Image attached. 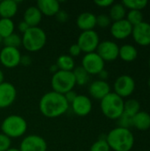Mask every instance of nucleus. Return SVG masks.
I'll return each mask as SVG.
<instances>
[{
  "instance_id": "31",
  "label": "nucleus",
  "mask_w": 150,
  "mask_h": 151,
  "mask_svg": "<svg viewBox=\"0 0 150 151\" xmlns=\"http://www.w3.org/2000/svg\"><path fill=\"white\" fill-rule=\"evenodd\" d=\"M3 42L5 47H11V48L18 49L22 44V39L18 34L13 33L8 37L3 39Z\"/></svg>"
},
{
  "instance_id": "16",
  "label": "nucleus",
  "mask_w": 150,
  "mask_h": 151,
  "mask_svg": "<svg viewBox=\"0 0 150 151\" xmlns=\"http://www.w3.org/2000/svg\"><path fill=\"white\" fill-rule=\"evenodd\" d=\"M71 105L73 112L80 117H85L88 115L93 107L91 99L85 95H78Z\"/></svg>"
},
{
  "instance_id": "4",
  "label": "nucleus",
  "mask_w": 150,
  "mask_h": 151,
  "mask_svg": "<svg viewBox=\"0 0 150 151\" xmlns=\"http://www.w3.org/2000/svg\"><path fill=\"white\" fill-rule=\"evenodd\" d=\"M27 129L26 119L19 115H10L6 117L2 124L1 130L4 134L11 138H19L25 134Z\"/></svg>"
},
{
  "instance_id": "19",
  "label": "nucleus",
  "mask_w": 150,
  "mask_h": 151,
  "mask_svg": "<svg viewBox=\"0 0 150 151\" xmlns=\"http://www.w3.org/2000/svg\"><path fill=\"white\" fill-rule=\"evenodd\" d=\"M37 8L42 15L56 16L60 11V4L57 0H38Z\"/></svg>"
},
{
  "instance_id": "10",
  "label": "nucleus",
  "mask_w": 150,
  "mask_h": 151,
  "mask_svg": "<svg viewBox=\"0 0 150 151\" xmlns=\"http://www.w3.org/2000/svg\"><path fill=\"white\" fill-rule=\"evenodd\" d=\"M95 52L105 61H114L118 58L119 46L112 41H103L100 42Z\"/></svg>"
},
{
  "instance_id": "37",
  "label": "nucleus",
  "mask_w": 150,
  "mask_h": 151,
  "mask_svg": "<svg viewBox=\"0 0 150 151\" xmlns=\"http://www.w3.org/2000/svg\"><path fill=\"white\" fill-rule=\"evenodd\" d=\"M56 18L57 19V21L61 22V23H64V22H66L69 19V16H68V13L65 11H59L57 14H56Z\"/></svg>"
},
{
  "instance_id": "33",
  "label": "nucleus",
  "mask_w": 150,
  "mask_h": 151,
  "mask_svg": "<svg viewBox=\"0 0 150 151\" xmlns=\"http://www.w3.org/2000/svg\"><path fill=\"white\" fill-rule=\"evenodd\" d=\"M133 117L123 112V114L117 119L118 127L126 128V129H130L133 127Z\"/></svg>"
},
{
  "instance_id": "36",
  "label": "nucleus",
  "mask_w": 150,
  "mask_h": 151,
  "mask_svg": "<svg viewBox=\"0 0 150 151\" xmlns=\"http://www.w3.org/2000/svg\"><path fill=\"white\" fill-rule=\"evenodd\" d=\"M81 52H82V51H81L80 48L79 47V45H78L77 43L71 45L70 48H69V56H71L72 58L78 57Z\"/></svg>"
},
{
  "instance_id": "12",
  "label": "nucleus",
  "mask_w": 150,
  "mask_h": 151,
  "mask_svg": "<svg viewBox=\"0 0 150 151\" xmlns=\"http://www.w3.org/2000/svg\"><path fill=\"white\" fill-rule=\"evenodd\" d=\"M47 148L46 141L37 134L26 136L19 145L20 151H47Z\"/></svg>"
},
{
  "instance_id": "45",
  "label": "nucleus",
  "mask_w": 150,
  "mask_h": 151,
  "mask_svg": "<svg viewBox=\"0 0 150 151\" xmlns=\"http://www.w3.org/2000/svg\"><path fill=\"white\" fill-rule=\"evenodd\" d=\"M148 84H149V87L150 88V78L149 79V81H148Z\"/></svg>"
},
{
  "instance_id": "39",
  "label": "nucleus",
  "mask_w": 150,
  "mask_h": 151,
  "mask_svg": "<svg viewBox=\"0 0 150 151\" xmlns=\"http://www.w3.org/2000/svg\"><path fill=\"white\" fill-rule=\"evenodd\" d=\"M64 96H65V100L67 101V103H68L69 104H71L75 100V98L77 97L78 95H77V93H76L74 90H71V91L65 93Z\"/></svg>"
},
{
  "instance_id": "40",
  "label": "nucleus",
  "mask_w": 150,
  "mask_h": 151,
  "mask_svg": "<svg viewBox=\"0 0 150 151\" xmlns=\"http://www.w3.org/2000/svg\"><path fill=\"white\" fill-rule=\"evenodd\" d=\"M29 28H30V27H29L24 20H21V21L19 23V25H18V29H19V31L20 33H22V34H25Z\"/></svg>"
},
{
  "instance_id": "41",
  "label": "nucleus",
  "mask_w": 150,
  "mask_h": 151,
  "mask_svg": "<svg viewBox=\"0 0 150 151\" xmlns=\"http://www.w3.org/2000/svg\"><path fill=\"white\" fill-rule=\"evenodd\" d=\"M20 64H23L25 65H28L31 64V59L28 56H22L21 57V60H20Z\"/></svg>"
},
{
  "instance_id": "5",
  "label": "nucleus",
  "mask_w": 150,
  "mask_h": 151,
  "mask_svg": "<svg viewBox=\"0 0 150 151\" xmlns=\"http://www.w3.org/2000/svg\"><path fill=\"white\" fill-rule=\"evenodd\" d=\"M22 45L29 52H36L42 50L47 42L46 33L39 27H30L22 35Z\"/></svg>"
},
{
  "instance_id": "13",
  "label": "nucleus",
  "mask_w": 150,
  "mask_h": 151,
  "mask_svg": "<svg viewBox=\"0 0 150 151\" xmlns=\"http://www.w3.org/2000/svg\"><path fill=\"white\" fill-rule=\"evenodd\" d=\"M132 35L135 42L141 46L150 45V24L142 21L133 27Z\"/></svg>"
},
{
  "instance_id": "18",
  "label": "nucleus",
  "mask_w": 150,
  "mask_h": 151,
  "mask_svg": "<svg viewBox=\"0 0 150 151\" xmlns=\"http://www.w3.org/2000/svg\"><path fill=\"white\" fill-rule=\"evenodd\" d=\"M76 24L82 31L94 30L95 27L96 26V16L92 12H84L78 16Z\"/></svg>"
},
{
  "instance_id": "34",
  "label": "nucleus",
  "mask_w": 150,
  "mask_h": 151,
  "mask_svg": "<svg viewBox=\"0 0 150 151\" xmlns=\"http://www.w3.org/2000/svg\"><path fill=\"white\" fill-rule=\"evenodd\" d=\"M111 23V18L106 14H100L96 16V25L102 28H105L109 27Z\"/></svg>"
},
{
  "instance_id": "32",
  "label": "nucleus",
  "mask_w": 150,
  "mask_h": 151,
  "mask_svg": "<svg viewBox=\"0 0 150 151\" xmlns=\"http://www.w3.org/2000/svg\"><path fill=\"white\" fill-rule=\"evenodd\" d=\"M89 151H111L110 146L106 142V136L104 138H100L95 142L90 147Z\"/></svg>"
},
{
  "instance_id": "30",
  "label": "nucleus",
  "mask_w": 150,
  "mask_h": 151,
  "mask_svg": "<svg viewBox=\"0 0 150 151\" xmlns=\"http://www.w3.org/2000/svg\"><path fill=\"white\" fill-rule=\"evenodd\" d=\"M133 27L139 25L143 21V14L141 11H137V10H131L128 12L126 14V19Z\"/></svg>"
},
{
  "instance_id": "8",
  "label": "nucleus",
  "mask_w": 150,
  "mask_h": 151,
  "mask_svg": "<svg viewBox=\"0 0 150 151\" xmlns=\"http://www.w3.org/2000/svg\"><path fill=\"white\" fill-rule=\"evenodd\" d=\"M81 67L90 75H98L104 69V61L95 51L87 53L81 60Z\"/></svg>"
},
{
  "instance_id": "21",
  "label": "nucleus",
  "mask_w": 150,
  "mask_h": 151,
  "mask_svg": "<svg viewBox=\"0 0 150 151\" xmlns=\"http://www.w3.org/2000/svg\"><path fill=\"white\" fill-rule=\"evenodd\" d=\"M18 12V3L14 0H4L0 2L1 19H11Z\"/></svg>"
},
{
  "instance_id": "17",
  "label": "nucleus",
  "mask_w": 150,
  "mask_h": 151,
  "mask_svg": "<svg viewBox=\"0 0 150 151\" xmlns=\"http://www.w3.org/2000/svg\"><path fill=\"white\" fill-rule=\"evenodd\" d=\"M88 92L93 98L101 101L103 98H104L107 95L111 93V87L107 81L97 80L93 81L89 85Z\"/></svg>"
},
{
  "instance_id": "26",
  "label": "nucleus",
  "mask_w": 150,
  "mask_h": 151,
  "mask_svg": "<svg viewBox=\"0 0 150 151\" xmlns=\"http://www.w3.org/2000/svg\"><path fill=\"white\" fill-rule=\"evenodd\" d=\"M14 23L11 19H0V36L4 39L14 33Z\"/></svg>"
},
{
  "instance_id": "6",
  "label": "nucleus",
  "mask_w": 150,
  "mask_h": 151,
  "mask_svg": "<svg viewBox=\"0 0 150 151\" xmlns=\"http://www.w3.org/2000/svg\"><path fill=\"white\" fill-rule=\"evenodd\" d=\"M51 87L53 91L65 95V93L73 90L76 85L75 78L72 72L57 71L51 78Z\"/></svg>"
},
{
  "instance_id": "2",
  "label": "nucleus",
  "mask_w": 150,
  "mask_h": 151,
  "mask_svg": "<svg viewBox=\"0 0 150 151\" xmlns=\"http://www.w3.org/2000/svg\"><path fill=\"white\" fill-rule=\"evenodd\" d=\"M110 149L114 151H131L134 145V136L130 129L115 127L106 135Z\"/></svg>"
},
{
  "instance_id": "25",
  "label": "nucleus",
  "mask_w": 150,
  "mask_h": 151,
  "mask_svg": "<svg viewBox=\"0 0 150 151\" xmlns=\"http://www.w3.org/2000/svg\"><path fill=\"white\" fill-rule=\"evenodd\" d=\"M126 15V9L122 4V3H116L111 6L109 17L114 22L124 19Z\"/></svg>"
},
{
  "instance_id": "27",
  "label": "nucleus",
  "mask_w": 150,
  "mask_h": 151,
  "mask_svg": "<svg viewBox=\"0 0 150 151\" xmlns=\"http://www.w3.org/2000/svg\"><path fill=\"white\" fill-rule=\"evenodd\" d=\"M72 73L75 78L76 84L79 86H84L88 82L89 80V74L83 69V67L79 66L73 69Z\"/></svg>"
},
{
  "instance_id": "20",
  "label": "nucleus",
  "mask_w": 150,
  "mask_h": 151,
  "mask_svg": "<svg viewBox=\"0 0 150 151\" xmlns=\"http://www.w3.org/2000/svg\"><path fill=\"white\" fill-rule=\"evenodd\" d=\"M42 14L40 12V10L37 8V6H30L27 8L24 12L23 20L30 27H38V25L42 21Z\"/></svg>"
},
{
  "instance_id": "35",
  "label": "nucleus",
  "mask_w": 150,
  "mask_h": 151,
  "mask_svg": "<svg viewBox=\"0 0 150 151\" xmlns=\"http://www.w3.org/2000/svg\"><path fill=\"white\" fill-rule=\"evenodd\" d=\"M11 139L3 133L0 134V151H6L11 148Z\"/></svg>"
},
{
  "instance_id": "44",
  "label": "nucleus",
  "mask_w": 150,
  "mask_h": 151,
  "mask_svg": "<svg viewBox=\"0 0 150 151\" xmlns=\"http://www.w3.org/2000/svg\"><path fill=\"white\" fill-rule=\"evenodd\" d=\"M6 151H20V150H19V149H16V148H10V149H8Z\"/></svg>"
},
{
  "instance_id": "24",
  "label": "nucleus",
  "mask_w": 150,
  "mask_h": 151,
  "mask_svg": "<svg viewBox=\"0 0 150 151\" xmlns=\"http://www.w3.org/2000/svg\"><path fill=\"white\" fill-rule=\"evenodd\" d=\"M56 65L58 70L72 72L75 66V62L73 58L69 55H61L57 59Z\"/></svg>"
},
{
  "instance_id": "43",
  "label": "nucleus",
  "mask_w": 150,
  "mask_h": 151,
  "mask_svg": "<svg viewBox=\"0 0 150 151\" xmlns=\"http://www.w3.org/2000/svg\"><path fill=\"white\" fill-rule=\"evenodd\" d=\"M4 73H3V71L0 69V84H2L4 81Z\"/></svg>"
},
{
  "instance_id": "42",
  "label": "nucleus",
  "mask_w": 150,
  "mask_h": 151,
  "mask_svg": "<svg viewBox=\"0 0 150 151\" xmlns=\"http://www.w3.org/2000/svg\"><path fill=\"white\" fill-rule=\"evenodd\" d=\"M98 76L100 77V80L105 81V80L108 78V76H109V73H108L105 69H103L102 72H100V73L98 74Z\"/></svg>"
},
{
  "instance_id": "29",
  "label": "nucleus",
  "mask_w": 150,
  "mask_h": 151,
  "mask_svg": "<svg viewBox=\"0 0 150 151\" xmlns=\"http://www.w3.org/2000/svg\"><path fill=\"white\" fill-rule=\"evenodd\" d=\"M122 4L126 7V9L137 10L141 11L148 5L147 0H124L122 1Z\"/></svg>"
},
{
  "instance_id": "11",
  "label": "nucleus",
  "mask_w": 150,
  "mask_h": 151,
  "mask_svg": "<svg viewBox=\"0 0 150 151\" xmlns=\"http://www.w3.org/2000/svg\"><path fill=\"white\" fill-rule=\"evenodd\" d=\"M21 54L16 48L4 47L0 50V62L6 68H14L20 64Z\"/></svg>"
},
{
  "instance_id": "1",
  "label": "nucleus",
  "mask_w": 150,
  "mask_h": 151,
  "mask_svg": "<svg viewBox=\"0 0 150 151\" xmlns=\"http://www.w3.org/2000/svg\"><path fill=\"white\" fill-rule=\"evenodd\" d=\"M69 104L65 98V96L55 91L45 93L40 99L39 109L41 113L50 119H54L65 114L68 108Z\"/></svg>"
},
{
  "instance_id": "3",
  "label": "nucleus",
  "mask_w": 150,
  "mask_h": 151,
  "mask_svg": "<svg viewBox=\"0 0 150 151\" xmlns=\"http://www.w3.org/2000/svg\"><path fill=\"white\" fill-rule=\"evenodd\" d=\"M100 105L102 112L106 118L117 120L124 112L125 101L114 92H111L101 100Z\"/></svg>"
},
{
  "instance_id": "15",
  "label": "nucleus",
  "mask_w": 150,
  "mask_h": 151,
  "mask_svg": "<svg viewBox=\"0 0 150 151\" xmlns=\"http://www.w3.org/2000/svg\"><path fill=\"white\" fill-rule=\"evenodd\" d=\"M133 26L126 19L115 21L111 26V35L118 40H124L128 38L133 32Z\"/></svg>"
},
{
  "instance_id": "7",
  "label": "nucleus",
  "mask_w": 150,
  "mask_h": 151,
  "mask_svg": "<svg viewBox=\"0 0 150 151\" xmlns=\"http://www.w3.org/2000/svg\"><path fill=\"white\" fill-rule=\"evenodd\" d=\"M100 43V38L95 30L82 31L78 37L77 44L82 52L91 53L95 52Z\"/></svg>"
},
{
  "instance_id": "38",
  "label": "nucleus",
  "mask_w": 150,
  "mask_h": 151,
  "mask_svg": "<svg viewBox=\"0 0 150 151\" xmlns=\"http://www.w3.org/2000/svg\"><path fill=\"white\" fill-rule=\"evenodd\" d=\"M95 4L102 8H106V7H110L114 4L113 0H96L95 1Z\"/></svg>"
},
{
  "instance_id": "22",
  "label": "nucleus",
  "mask_w": 150,
  "mask_h": 151,
  "mask_svg": "<svg viewBox=\"0 0 150 151\" xmlns=\"http://www.w3.org/2000/svg\"><path fill=\"white\" fill-rule=\"evenodd\" d=\"M133 127L140 131H146L150 128V115L146 111H139L133 118Z\"/></svg>"
},
{
  "instance_id": "46",
  "label": "nucleus",
  "mask_w": 150,
  "mask_h": 151,
  "mask_svg": "<svg viewBox=\"0 0 150 151\" xmlns=\"http://www.w3.org/2000/svg\"><path fill=\"white\" fill-rule=\"evenodd\" d=\"M2 41H3V39H2V37H1V36H0V42H2Z\"/></svg>"
},
{
  "instance_id": "23",
  "label": "nucleus",
  "mask_w": 150,
  "mask_h": 151,
  "mask_svg": "<svg viewBox=\"0 0 150 151\" xmlns=\"http://www.w3.org/2000/svg\"><path fill=\"white\" fill-rule=\"evenodd\" d=\"M118 57L125 62H133L138 57V50L132 44H125L119 47Z\"/></svg>"
},
{
  "instance_id": "28",
  "label": "nucleus",
  "mask_w": 150,
  "mask_h": 151,
  "mask_svg": "<svg viewBox=\"0 0 150 151\" xmlns=\"http://www.w3.org/2000/svg\"><path fill=\"white\" fill-rule=\"evenodd\" d=\"M140 109H141V104L139 101H137L136 99H129L126 102H125L124 112L132 117L136 115L140 111Z\"/></svg>"
},
{
  "instance_id": "9",
  "label": "nucleus",
  "mask_w": 150,
  "mask_h": 151,
  "mask_svg": "<svg viewBox=\"0 0 150 151\" xmlns=\"http://www.w3.org/2000/svg\"><path fill=\"white\" fill-rule=\"evenodd\" d=\"M135 89V81L130 75L124 74L117 78L114 82V93L120 97L130 96Z\"/></svg>"
},
{
  "instance_id": "47",
  "label": "nucleus",
  "mask_w": 150,
  "mask_h": 151,
  "mask_svg": "<svg viewBox=\"0 0 150 151\" xmlns=\"http://www.w3.org/2000/svg\"><path fill=\"white\" fill-rule=\"evenodd\" d=\"M149 67H150V58H149Z\"/></svg>"
},
{
  "instance_id": "14",
  "label": "nucleus",
  "mask_w": 150,
  "mask_h": 151,
  "mask_svg": "<svg viewBox=\"0 0 150 151\" xmlns=\"http://www.w3.org/2000/svg\"><path fill=\"white\" fill-rule=\"evenodd\" d=\"M17 96L15 87L10 83L4 81L0 84V109H4L11 106Z\"/></svg>"
}]
</instances>
